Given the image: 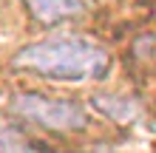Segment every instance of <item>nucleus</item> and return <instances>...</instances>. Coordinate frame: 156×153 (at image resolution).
I'll return each mask as SVG.
<instances>
[{"instance_id": "1", "label": "nucleus", "mask_w": 156, "mask_h": 153, "mask_svg": "<svg viewBox=\"0 0 156 153\" xmlns=\"http://www.w3.org/2000/svg\"><path fill=\"white\" fill-rule=\"evenodd\" d=\"M14 68L57 82L102 79L111 68V54L88 37H51L29 43L14 54Z\"/></svg>"}, {"instance_id": "2", "label": "nucleus", "mask_w": 156, "mask_h": 153, "mask_svg": "<svg viewBox=\"0 0 156 153\" xmlns=\"http://www.w3.org/2000/svg\"><path fill=\"white\" fill-rule=\"evenodd\" d=\"M12 113L23 116L29 122H37L40 128H48V130H82L88 128V113L85 108L71 102V99H48V96H40V94H17L12 96Z\"/></svg>"}, {"instance_id": "3", "label": "nucleus", "mask_w": 156, "mask_h": 153, "mask_svg": "<svg viewBox=\"0 0 156 153\" xmlns=\"http://www.w3.org/2000/svg\"><path fill=\"white\" fill-rule=\"evenodd\" d=\"M23 3L34 20L54 26V23H62V20L82 14L91 6V0H23Z\"/></svg>"}, {"instance_id": "4", "label": "nucleus", "mask_w": 156, "mask_h": 153, "mask_svg": "<svg viewBox=\"0 0 156 153\" xmlns=\"http://www.w3.org/2000/svg\"><path fill=\"white\" fill-rule=\"evenodd\" d=\"M91 105H94L99 113H105L108 119H116V122H131V116L136 113V105L122 99V96H105V94H99V96L91 99Z\"/></svg>"}, {"instance_id": "5", "label": "nucleus", "mask_w": 156, "mask_h": 153, "mask_svg": "<svg viewBox=\"0 0 156 153\" xmlns=\"http://www.w3.org/2000/svg\"><path fill=\"white\" fill-rule=\"evenodd\" d=\"M0 153H43L37 145H31L20 130L0 125Z\"/></svg>"}]
</instances>
